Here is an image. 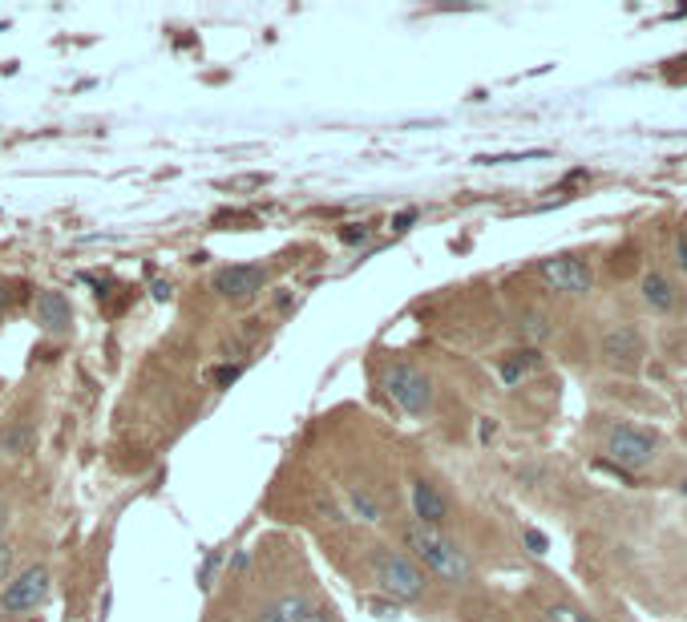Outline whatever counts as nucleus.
<instances>
[{"label": "nucleus", "mask_w": 687, "mask_h": 622, "mask_svg": "<svg viewBox=\"0 0 687 622\" xmlns=\"http://www.w3.org/2000/svg\"><path fill=\"white\" fill-rule=\"evenodd\" d=\"M405 546H409V550L425 562V570H433L441 582L461 586V582H469V574H473L465 550H461L449 534H441V530H433V526L409 522V526H405Z\"/></svg>", "instance_id": "nucleus-1"}, {"label": "nucleus", "mask_w": 687, "mask_h": 622, "mask_svg": "<svg viewBox=\"0 0 687 622\" xmlns=\"http://www.w3.org/2000/svg\"><path fill=\"white\" fill-rule=\"evenodd\" d=\"M368 566H372V578H376V586L384 590V594H392V598H401V602H417L421 594H425V574L405 558V554H397V550H384V546H376L372 554H368Z\"/></svg>", "instance_id": "nucleus-2"}, {"label": "nucleus", "mask_w": 687, "mask_h": 622, "mask_svg": "<svg viewBox=\"0 0 687 622\" xmlns=\"http://www.w3.org/2000/svg\"><path fill=\"white\" fill-rule=\"evenodd\" d=\"M655 453H659V441H655V433L651 429H639V425H615L611 433H607V457L615 461V465H623V469H647L651 461H655Z\"/></svg>", "instance_id": "nucleus-3"}, {"label": "nucleus", "mask_w": 687, "mask_h": 622, "mask_svg": "<svg viewBox=\"0 0 687 622\" xmlns=\"http://www.w3.org/2000/svg\"><path fill=\"white\" fill-rule=\"evenodd\" d=\"M384 388H388L392 400L409 412V417H421V412H429V404H433V384L413 364H392L384 372Z\"/></svg>", "instance_id": "nucleus-4"}, {"label": "nucleus", "mask_w": 687, "mask_h": 622, "mask_svg": "<svg viewBox=\"0 0 687 622\" xmlns=\"http://www.w3.org/2000/svg\"><path fill=\"white\" fill-rule=\"evenodd\" d=\"M538 275L546 279V287L562 291V295H586L595 287V275L578 255H550L538 263Z\"/></svg>", "instance_id": "nucleus-5"}, {"label": "nucleus", "mask_w": 687, "mask_h": 622, "mask_svg": "<svg viewBox=\"0 0 687 622\" xmlns=\"http://www.w3.org/2000/svg\"><path fill=\"white\" fill-rule=\"evenodd\" d=\"M49 594V570L45 566H29L25 574H17L9 586H5V598H0V610L5 614H25V610H37Z\"/></svg>", "instance_id": "nucleus-6"}, {"label": "nucleus", "mask_w": 687, "mask_h": 622, "mask_svg": "<svg viewBox=\"0 0 687 622\" xmlns=\"http://www.w3.org/2000/svg\"><path fill=\"white\" fill-rule=\"evenodd\" d=\"M211 287H215L223 299H251V295H259V291L267 287V267H259V263L223 267V271H215Z\"/></svg>", "instance_id": "nucleus-7"}, {"label": "nucleus", "mask_w": 687, "mask_h": 622, "mask_svg": "<svg viewBox=\"0 0 687 622\" xmlns=\"http://www.w3.org/2000/svg\"><path fill=\"white\" fill-rule=\"evenodd\" d=\"M413 513H417L421 526L441 530L445 517H449V501L441 497V489L433 481H413Z\"/></svg>", "instance_id": "nucleus-8"}, {"label": "nucleus", "mask_w": 687, "mask_h": 622, "mask_svg": "<svg viewBox=\"0 0 687 622\" xmlns=\"http://www.w3.org/2000/svg\"><path fill=\"white\" fill-rule=\"evenodd\" d=\"M37 324L45 332H65L73 324V307H69V299L61 291H41L37 295Z\"/></svg>", "instance_id": "nucleus-9"}, {"label": "nucleus", "mask_w": 687, "mask_h": 622, "mask_svg": "<svg viewBox=\"0 0 687 622\" xmlns=\"http://www.w3.org/2000/svg\"><path fill=\"white\" fill-rule=\"evenodd\" d=\"M603 352H607L615 364H631V360L639 356V336H635V328H615V332H607V336H603Z\"/></svg>", "instance_id": "nucleus-10"}, {"label": "nucleus", "mask_w": 687, "mask_h": 622, "mask_svg": "<svg viewBox=\"0 0 687 622\" xmlns=\"http://www.w3.org/2000/svg\"><path fill=\"white\" fill-rule=\"evenodd\" d=\"M542 364V352H534V348H522V352H510L506 360H502V384H522L534 368Z\"/></svg>", "instance_id": "nucleus-11"}, {"label": "nucleus", "mask_w": 687, "mask_h": 622, "mask_svg": "<svg viewBox=\"0 0 687 622\" xmlns=\"http://www.w3.org/2000/svg\"><path fill=\"white\" fill-rule=\"evenodd\" d=\"M643 299H647V307H655V311H671V307H675V287H671L659 271H651V275H643Z\"/></svg>", "instance_id": "nucleus-12"}, {"label": "nucleus", "mask_w": 687, "mask_h": 622, "mask_svg": "<svg viewBox=\"0 0 687 622\" xmlns=\"http://www.w3.org/2000/svg\"><path fill=\"white\" fill-rule=\"evenodd\" d=\"M352 509L360 513V522H368V526L380 522V509H376V501H372L364 489H352Z\"/></svg>", "instance_id": "nucleus-13"}, {"label": "nucleus", "mask_w": 687, "mask_h": 622, "mask_svg": "<svg viewBox=\"0 0 687 622\" xmlns=\"http://www.w3.org/2000/svg\"><path fill=\"white\" fill-rule=\"evenodd\" d=\"M546 622H595L591 614H582L578 606H566V602H554L550 610H546Z\"/></svg>", "instance_id": "nucleus-14"}, {"label": "nucleus", "mask_w": 687, "mask_h": 622, "mask_svg": "<svg viewBox=\"0 0 687 622\" xmlns=\"http://www.w3.org/2000/svg\"><path fill=\"white\" fill-rule=\"evenodd\" d=\"M522 332H526L530 340H546V336H550V324H546V316H526Z\"/></svg>", "instance_id": "nucleus-15"}, {"label": "nucleus", "mask_w": 687, "mask_h": 622, "mask_svg": "<svg viewBox=\"0 0 687 622\" xmlns=\"http://www.w3.org/2000/svg\"><path fill=\"white\" fill-rule=\"evenodd\" d=\"M239 372H243V364H223V368L215 372V384H219V388H227V384H235V380H239Z\"/></svg>", "instance_id": "nucleus-16"}, {"label": "nucleus", "mask_w": 687, "mask_h": 622, "mask_svg": "<svg viewBox=\"0 0 687 622\" xmlns=\"http://www.w3.org/2000/svg\"><path fill=\"white\" fill-rule=\"evenodd\" d=\"M526 546H530L534 554H546V550H550V542H546V534H538V530H526Z\"/></svg>", "instance_id": "nucleus-17"}, {"label": "nucleus", "mask_w": 687, "mask_h": 622, "mask_svg": "<svg viewBox=\"0 0 687 622\" xmlns=\"http://www.w3.org/2000/svg\"><path fill=\"white\" fill-rule=\"evenodd\" d=\"M417 223V211H413V206H409V211H401L397 219H392V231H409Z\"/></svg>", "instance_id": "nucleus-18"}, {"label": "nucleus", "mask_w": 687, "mask_h": 622, "mask_svg": "<svg viewBox=\"0 0 687 622\" xmlns=\"http://www.w3.org/2000/svg\"><path fill=\"white\" fill-rule=\"evenodd\" d=\"M340 239H344V243H364V239H368V227H344Z\"/></svg>", "instance_id": "nucleus-19"}, {"label": "nucleus", "mask_w": 687, "mask_h": 622, "mask_svg": "<svg viewBox=\"0 0 687 622\" xmlns=\"http://www.w3.org/2000/svg\"><path fill=\"white\" fill-rule=\"evenodd\" d=\"M304 622H332V618H328V610H324V606H308Z\"/></svg>", "instance_id": "nucleus-20"}, {"label": "nucleus", "mask_w": 687, "mask_h": 622, "mask_svg": "<svg viewBox=\"0 0 687 622\" xmlns=\"http://www.w3.org/2000/svg\"><path fill=\"white\" fill-rule=\"evenodd\" d=\"M21 441H25V429H13L9 437H0V445H5V449H17Z\"/></svg>", "instance_id": "nucleus-21"}, {"label": "nucleus", "mask_w": 687, "mask_h": 622, "mask_svg": "<svg viewBox=\"0 0 687 622\" xmlns=\"http://www.w3.org/2000/svg\"><path fill=\"white\" fill-rule=\"evenodd\" d=\"M9 562H13V550H9V542H5V538H0V574L9 570Z\"/></svg>", "instance_id": "nucleus-22"}, {"label": "nucleus", "mask_w": 687, "mask_h": 622, "mask_svg": "<svg viewBox=\"0 0 687 622\" xmlns=\"http://www.w3.org/2000/svg\"><path fill=\"white\" fill-rule=\"evenodd\" d=\"M675 251H679V267L687 271V235H679V239H675Z\"/></svg>", "instance_id": "nucleus-23"}, {"label": "nucleus", "mask_w": 687, "mask_h": 622, "mask_svg": "<svg viewBox=\"0 0 687 622\" xmlns=\"http://www.w3.org/2000/svg\"><path fill=\"white\" fill-rule=\"evenodd\" d=\"M0 311H5V283H0Z\"/></svg>", "instance_id": "nucleus-24"}, {"label": "nucleus", "mask_w": 687, "mask_h": 622, "mask_svg": "<svg viewBox=\"0 0 687 622\" xmlns=\"http://www.w3.org/2000/svg\"><path fill=\"white\" fill-rule=\"evenodd\" d=\"M0 526H5V509H0Z\"/></svg>", "instance_id": "nucleus-25"}, {"label": "nucleus", "mask_w": 687, "mask_h": 622, "mask_svg": "<svg viewBox=\"0 0 687 622\" xmlns=\"http://www.w3.org/2000/svg\"><path fill=\"white\" fill-rule=\"evenodd\" d=\"M683 493H687V481H683Z\"/></svg>", "instance_id": "nucleus-26"}]
</instances>
